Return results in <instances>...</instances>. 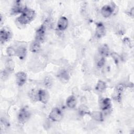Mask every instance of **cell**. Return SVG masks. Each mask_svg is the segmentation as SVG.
<instances>
[{"mask_svg":"<svg viewBox=\"0 0 134 134\" xmlns=\"http://www.w3.org/2000/svg\"><path fill=\"white\" fill-rule=\"evenodd\" d=\"M36 16V13L34 10L29 9L26 7L24 11L17 18V21L21 25L29 24Z\"/></svg>","mask_w":134,"mask_h":134,"instance_id":"cell-1","label":"cell"},{"mask_svg":"<svg viewBox=\"0 0 134 134\" xmlns=\"http://www.w3.org/2000/svg\"><path fill=\"white\" fill-rule=\"evenodd\" d=\"M49 118L55 122H59L63 118V114L61 110L58 107L53 108L49 114Z\"/></svg>","mask_w":134,"mask_h":134,"instance_id":"cell-2","label":"cell"},{"mask_svg":"<svg viewBox=\"0 0 134 134\" xmlns=\"http://www.w3.org/2000/svg\"><path fill=\"white\" fill-rule=\"evenodd\" d=\"M30 116V113L26 107L21 108L18 114V120L21 123H25Z\"/></svg>","mask_w":134,"mask_h":134,"instance_id":"cell-3","label":"cell"},{"mask_svg":"<svg viewBox=\"0 0 134 134\" xmlns=\"http://www.w3.org/2000/svg\"><path fill=\"white\" fill-rule=\"evenodd\" d=\"M49 99L48 92L45 90H39L37 92V100L46 104Z\"/></svg>","mask_w":134,"mask_h":134,"instance_id":"cell-4","label":"cell"},{"mask_svg":"<svg viewBox=\"0 0 134 134\" xmlns=\"http://www.w3.org/2000/svg\"><path fill=\"white\" fill-rule=\"evenodd\" d=\"M125 88V86L122 84H118L115 89L112 97L114 100L120 102L121 99V94Z\"/></svg>","mask_w":134,"mask_h":134,"instance_id":"cell-5","label":"cell"},{"mask_svg":"<svg viewBox=\"0 0 134 134\" xmlns=\"http://www.w3.org/2000/svg\"><path fill=\"white\" fill-rule=\"evenodd\" d=\"M46 27L42 24L41 26L36 30L35 35V40L41 42L43 41L45 38Z\"/></svg>","mask_w":134,"mask_h":134,"instance_id":"cell-6","label":"cell"},{"mask_svg":"<svg viewBox=\"0 0 134 134\" xmlns=\"http://www.w3.org/2000/svg\"><path fill=\"white\" fill-rule=\"evenodd\" d=\"M26 8V6H23L20 1H16L11 9V14L12 15L22 14Z\"/></svg>","mask_w":134,"mask_h":134,"instance_id":"cell-7","label":"cell"},{"mask_svg":"<svg viewBox=\"0 0 134 134\" xmlns=\"http://www.w3.org/2000/svg\"><path fill=\"white\" fill-rule=\"evenodd\" d=\"M27 74L24 72H18L16 74V82L17 85L23 86L27 81Z\"/></svg>","mask_w":134,"mask_h":134,"instance_id":"cell-8","label":"cell"},{"mask_svg":"<svg viewBox=\"0 0 134 134\" xmlns=\"http://www.w3.org/2000/svg\"><path fill=\"white\" fill-rule=\"evenodd\" d=\"M68 19L65 16H61L57 22V28L60 31L65 30L68 26Z\"/></svg>","mask_w":134,"mask_h":134,"instance_id":"cell-9","label":"cell"},{"mask_svg":"<svg viewBox=\"0 0 134 134\" xmlns=\"http://www.w3.org/2000/svg\"><path fill=\"white\" fill-rule=\"evenodd\" d=\"M105 33L106 30L104 25L101 23L97 24L95 32V37L98 39L101 38L105 36Z\"/></svg>","mask_w":134,"mask_h":134,"instance_id":"cell-10","label":"cell"},{"mask_svg":"<svg viewBox=\"0 0 134 134\" xmlns=\"http://www.w3.org/2000/svg\"><path fill=\"white\" fill-rule=\"evenodd\" d=\"M114 12V7L109 5H105L103 6L100 9V13L104 18L110 17Z\"/></svg>","mask_w":134,"mask_h":134,"instance_id":"cell-11","label":"cell"},{"mask_svg":"<svg viewBox=\"0 0 134 134\" xmlns=\"http://www.w3.org/2000/svg\"><path fill=\"white\" fill-rule=\"evenodd\" d=\"M99 106L102 110L105 111L109 110L111 107V100L109 98H104L100 100Z\"/></svg>","mask_w":134,"mask_h":134,"instance_id":"cell-12","label":"cell"},{"mask_svg":"<svg viewBox=\"0 0 134 134\" xmlns=\"http://www.w3.org/2000/svg\"><path fill=\"white\" fill-rule=\"evenodd\" d=\"M12 37L10 32L6 29H1L0 31V40L2 43L8 41Z\"/></svg>","mask_w":134,"mask_h":134,"instance_id":"cell-13","label":"cell"},{"mask_svg":"<svg viewBox=\"0 0 134 134\" xmlns=\"http://www.w3.org/2000/svg\"><path fill=\"white\" fill-rule=\"evenodd\" d=\"M58 77L63 83H66L70 79L69 72L65 70H61L59 71L58 73Z\"/></svg>","mask_w":134,"mask_h":134,"instance_id":"cell-14","label":"cell"},{"mask_svg":"<svg viewBox=\"0 0 134 134\" xmlns=\"http://www.w3.org/2000/svg\"><path fill=\"white\" fill-rule=\"evenodd\" d=\"M16 55H17L19 59L23 60L26 55L27 53V50L25 46H20L19 47H18L17 49H16Z\"/></svg>","mask_w":134,"mask_h":134,"instance_id":"cell-15","label":"cell"},{"mask_svg":"<svg viewBox=\"0 0 134 134\" xmlns=\"http://www.w3.org/2000/svg\"><path fill=\"white\" fill-rule=\"evenodd\" d=\"M98 52L100 55L104 58L108 57L109 54V49L108 46L106 44L101 45L98 48Z\"/></svg>","mask_w":134,"mask_h":134,"instance_id":"cell-16","label":"cell"},{"mask_svg":"<svg viewBox=\"0 0 134 134\" xmlns=\"http://www.w3.org/2000/svg\"><path fill=\"white\" fill-rule=\"evenodd\" d=\"M90 116L95 121H102L104 120L103 114L99 111H93L91 112Z\"/></svg>","mask_w":134,"mask_h":134,"instance_id":"cell-17","label":"cell"},{"mask_svg":"<svg viewBox=\"0 0 134 134\" xmlns=\"http://www.w3.org/2000/svg\"><path fill=\"white\" fill-rule=\"evenodd\" d=\"M76 104V98L74 96L71 95L68 97L66 100V105L70 108H74Z\"/></svg>","mask_w":134,"mask_h":134,"instance_id":"cell-18","label":"cell"},{"mask_svg":"<svg viewBox=\"0 0 134 134\" xmlns=\"http://www.w3.org/2000/svg\"><path fill=\"white\" fill-rule=\"evenodd\" d=\"M79 114L81 116H84L86 115H89L91 113V111L88 109V108L84 105H82L79 106L78 108Z\"/></svg>","mask_w":134,"mask_h":134,"instance_id":"cell-19","label":"cell"},{"mask_svg":"<svg viewBox=\"0 0 134 134\" xmlns=\"http://www.w3.org/2000/svg\"><path fill=\"white\" fill-rule=\"evenodd\" d=\"M40 42L35 40L30 44V50L32 52L36 53V52H38L40 50Z\"/></svg>","mask_w":134,"mask_h":134,"instance_id":"cell-20","label":"cell"},{"mask_svg":"<svg viewBox=\"0 0 134 134\" xmlns=\"http://www.w3.org/2000/svg\"><path fill=\"white\" fill-rule=\"evenodd\" d=\"M106 88V83L102 80H99L96 85L95 90L99 92H102L104 91Z\"/></svg>","mask_w":134,"mask_h":134,"instance_id":"cell-21","label":"cell"},{"mask_svg":"<svg viewBox=\"0 0 134 134\" xmlns=\"http://www.w3.org/2000/svg\"><path fill=\"white\" fill-rule=\"evenodd\" d=\"M14 63L13 61L12 60H8L6 62V70L8 71L9 73L13 72V71L14 69Z\"/></svg>","mask_w":134,"mask_h":134,"instance_id":"cell-22","label":"cell"},{"mask_svg":"<svg viewBox=\"0 0 134 134\" xmlns=\"http://www.w3.org/2000/svg\"><path fill=\"white\" fill-rule=\"evenodd\" d=\"M6 53L9 57H13L14 55H16V50L14 47L10 46L7 48Z\"/></svg>","mask_w":134,"mask_h":134,"instance_id":"cell-23","label":"cell"},{"mask_svg":"<svg viewBox=\"0 0 134 134\" xmlns=\"http://www.w3.org/2000/svg\"><path fill=\"white\" fill-rule=\"evenodd\" d=\"M96 65L98 67V68H102L103 67L104 64H105V58L101 56L100 55V57H99V59L97 60V62H96Z\"/></svg>","mask_w":134,"mask_h":134,"instance_id":"cell-24","label":"cell"},{"mask_svg":"<svg viewBox=\"0 0 134 134\" xmlns=\"http://www.w3.org/2000/svg\"><path fill=\"white\" fill-rule=\"evenodd\" d=\"M44 84L47 87H51L52 85V79H51V77L49 76L46 77L44 80Z\"/></svg>","mask_w":134,"mask_h":134,"instance_id":"cell-25","label":"cell"},{"mask_svg":"<svg viewBox=\"0 0 134 134\" xmlns=\"http://www.w3.org/2000/svg\"><path fill=\"white\" fill-rule=\"evenodd\" d=\"M111 55L112 58H113V60H114L115 63L116 64H117L119 63V59H120L118 54L116 52H113L111 54Z\"/></svg>","mask_w":134,"mask_h":134,"instance_id":"cell-26","label":"cell"},{"mask_svg":"<svg viewBox=\"0 0 134 134\" xmlns=\"http://www.w3.org/2000/svg\"><path fill=\"white\" fill-rule=\"evenodd\" d=\"M123 41L126 44V45H128V46H131V41L130 40L127 38V37H125L124 40H123Z\"/></svg>","mask_w":134,"mask_h":134,"instance_id":"cell-27","label":"cell"}]
</instances>
